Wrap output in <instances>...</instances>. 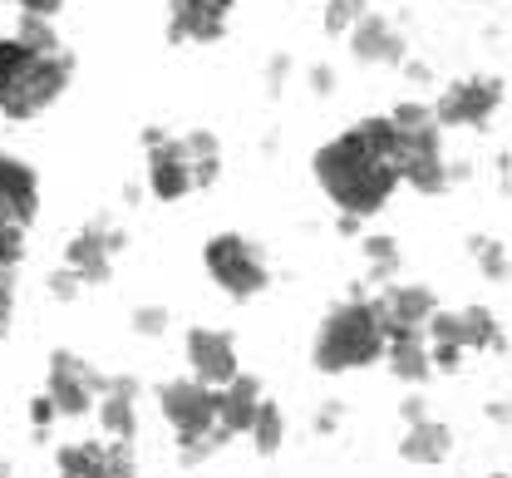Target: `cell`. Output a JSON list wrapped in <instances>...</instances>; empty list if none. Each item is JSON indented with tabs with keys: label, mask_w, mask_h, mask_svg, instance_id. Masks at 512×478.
<instances>
[{
	"label": "cell",
	"mask_w": 512,
	"mask_h": 478,
	"mask_svg": "<svg viewBox=\"0 0 512 478\" xmlns=\"http://www.w3.org/2000/svg\"><path fill=\"white\" fill-rule=\"evenodd\" d=\"M158 405L168 414V424L178 429L183 449L197 444V439H227L217 429V390L202 385V380H173V385H163L158 390Z\"/></svg>",
	"instance_id": "cell-4"
},
{
	"label": "cell",
	"mask_w": 512,
	"mask_h": 478,
	"mask_svg": "<svg viewBox=\"0 0 512 478\" xmlns=\"http://www.w3.org/2000/svg\"><path fill=\"white\" fill-rule=\"evenodd\" d=\"M394 178H404L419 193H444L448 163H444L439 124L434 129H419V134H394Z\"/></svg>",
	"instance_id": "cell-5"
},
{
	"label": "cell",
	"mask_w": 512,
	"mask_h": 478,
	"mask_svg": "<svg viewBox=\"0 0 512 478\" xmlns=\"http://www.w3.org/2000/svg\"><path fill=\"white\" fill-rule=\"evenodd\" d=\"M380 355H384V326H380V316H375V306L360 301V296L345 301V306H335L320 321L316 345H311V360H316V370H325V375L360 370V365H370Z\"/></svg>",
	"instance_id": "cell-2"
},
{
	"label": "cell",
	"mask_w": 512,
	"mask_h": 478,
	"mask_svg": "<svg viewBox=\"0 0 512 478\" xmlns=\"http://www.w3.org/2000/svg\"><path fill=\"white\" fill-rule=\"evenodd\" d=\"M261 380L256 375H232L222 390H217V429L222 434H247L252 429L256 410H261Z\"/></svg>",
	"instance_id": "cell-16"
},
{
	"label": "cell",
	"mask_w": 512,
	"mask_h": 478,
	"mask_svg": "<svg viewBox=\"0 0 512 478\" xmlns=\"http://www.w3.org/2000/svg\"><path fill=\"white\" fill-rule=\"evenodd\" d=\"M124 247V237H114V232H104V227H79L74 237H69V272L79 276L84 286H99V281H109L114 272V252Z\"/></svg>",
	"instance_id": "cell-14"
},
{
	"label": "cell",
	"mask_w": 512,
	"mask_h": 478,
	"mask_svg": "<svg viewBox=\"0 0 512 478\" xmlns=\"http://www.w3.org/2000/svg\"><path fill=\"white\" fill-rule=\"evenodd\" d=\"M399 454L409 464H444L448 454H453V434H448V424H439V419H419V424L404 429Z\"/></svg>",
	"instance_id": "cell-17"
},
{
	"label": "cell",
	"mask_w": 512,
	"mask_h": 478,
	"mask_svg": "<svg viewBox=\"0 0 512 478\" xmlns=\"http://www.w3.org/2000/svg\"><path fill=\"white\" fill-rule=\"evenodd\" d=\"M473 257H478V267L493 276V281H503V247H498V242L478 237V242H473Z\"/></svg>",
	"instance_id": "cell-28"
},
{
	"label": "cell",
	"mask_w": 512,
	"mask_h": 478,
	"mask_svg": "<svg viewBox=\"0 0 512 478\" xmlns=\"http://www.w3.org/2000/svg\"><path fill=\"white\" fill-rule=\"evenodd\" d=\"M10 306H15V291H10V276H0V336L10 326Z\"/></svg>",
	"instance_id": "cell-30"
},
{
	"label": "cell",
	"mask_w": 512,
	"mask_h": 478,
	"mask_svg": "<svg viewBox=\"0 0 512 478\" xmlns=\"http://www.w3.org/2000/svg\"><path fill=\"white\" fill-rule=\"evenodd\" d=\"M20 237H25V222L0 203V276H10V267L20 262Z\"/></svg>",
	"instance_id": "cell-24"
},
{
	"label": "cell",
	"mask_w": 512,
	"mask_h": 478,
	"mask_svg": "<svg viewBox=\"0 0 512 478\" xmlns=\"http://www.w3.org/2000/svg\"><path fill=\"white\" fill-rule=\"evenodd\" d=\"M69 55H40L35 65H30V74L20 79V89L0 104V114H10V119H35L40 109H50L55 99L64 94V84H69Z\"/></svg>",
	"instance_id": "cell-8"
},
{
	"label": "cell",
	"mask_w": 512,
	"mask_h": 478,
	"mask_svg": "<svg viewBox=\"0 0 512 478\" xmlns=\"http://www.w3.org/2000/svg\"><path fill=\"white\" fill-rule=\"evenodd\" d=\"M202 262H207V272L212 281L227 291V296H237V301H252L266 291V257L256 252L252 237H242V232H217L207 247H202Z\"/></svg>",
	"instance_id": "cell-3"
},
{
	"label": "cell",
	"mask_w": 512,
	"mask_h": 478,
	"mask_svg": "<svg viewBox=\"0 0 512 478\" xmlns=\"http://www.w3.org/2000/svg\"><path fill=\"white\" fill-rule=\"evenodd\" d=\"M453 341H458V350H488V345H498L493 311H483V306L453 311Z\"/></svg>",
	"instance_id": "cell-20"
},
{
	"label": "cell",
	"mask_w": 512,
	"mask_h": 478,
	"mask_svg": "<svg viewBox=\"0 0 512 478\" xmlns=\"http://www.w3.org/2000/svg\"><path fill=\"white\" fill-rule=\"evenodd\" d=\"M104 375L89 365V360H79V355H69V350H55L50 355V380H45V395H50V405L55 414H84L94 410V400L104 395Z\"/></svg>",
	"instance_id": "cell-6"
},
{
	"label": "cell",
	"mask_w": 512,
	"mask_h": 478,
	"mask_svg": "<svg viewBox=\"0 0 512 478\" xmlns=\"http://www.w3.org/2000/svg\"><path fill=\"white\" fill-rule=\"evenodd\" d=\"M188 365L192 380L222 390L232 375H242V355H237V341L232 331H217V326H192L188 331Z\"/></svg>",
	"instance_id": "cell-10"
},
{
	"label": "cell",
	"mask_w": 512,
	"mask_h": 478,
	"mask_svg": "<svg viewBox=\"0 0 512 478\" xmlns=\"http://www.w3.org/2000/svg\"><path fill=\"white\" fill-rule=\"evenodd\" d=\"M133 449L128 439H84V444H64L60 449V478H133Z\"/></svg>",
	"instance_id": "cell-12"
},
{
	"label": "cell",
	"mask_w": 512,
	"mask_h": 478,
	"mask_svg": "<svg viewBox=\"0 0 512 478\" xmlns=\"http://www.w3.org/2000/svg\"><path fill=\"white\" fill-rule=\"evenodd\" d=\"M30 419H35V424H50V419H55V405H50V395H40V400L30 405Z\"/></svg>",
	"instance_id": "cell-32"
},
{
	"label": "cell",
	"mask_w": 512,
	"mask_h": 478,
	"mask_svg": "<svg viewBox=\"0 0 512 478\" xmlns=\"http://www.w3.org/2000/svg\"><path fill=\"white\" fill-rule=\"evenodd\" d=\"M15 5H25V15H45V20H50L64 0H15Z\"/></svg>",
	"instance_id": "cell-31"
},
{
	"label": "cell",
	"mask_w": 512,
	"mask_h": 478,
	"mask_svg": "<svg viewBox=\"0 0 512 478\" xmlns=\"http://www.w3.org/2000/svg\"><path fill=\"white\" fill-rule=\"evenodd\" d=\"M256 439V449L261 454H276L281 449V439H286V419H281V410L271 405V400H261V410H256V419H252V429H247Z\"/></svg>",
	"instance_id": "cell-23"
},
{
	"label": "cell",
	"mask_w": 512,
	"mask_h": 478,
	"mask_svg": "<svg viewBox=\"0 0 512 478\" xmlns=\"http://www.w3.org/2000/svg\"><path fill=\"white\" fill-rule=\"evenodd\" d=\"M503 104V84L498 79H458L448 84L444 99L434 104V124H453V129H468V124H488V114Z\"/></svg>",
	"instance_id": "cell-11"
},
{
	"label": "cell",
	"mask_w": 512,
	"mask_h": 478,
	"mask_svg": "<svg viewBox=\"0 0 512 478\" xmlns=\"http://www.w3.org/2000/svg\"><path fill=\"white\" fill-rule=\"evenodd\" d=\"M143 143H148V188H153V198H163V203L188 198L192 158H188V148H183V138H168V134H158V129H148Z\"/></svg>",
	"instance_id": "cell-9"
},
{
	"label": "cell",
	"mask_w": 512,
	"mask_h": 478,
	"mask_svg": "<svg viewBox=\"0 0 512 478\" xmlns=\"http://www.w3.org/2000/svg\"><path fill=\"white\" fill-rule=\"evenodd\" d=\"M316 178L320 188L330 193V203L340 207L345 217H370V212H380L389 203V193H394V163L375 153V148H365L355 129L340 138H330L325 148L316 153Z\"/></svg>",
	"instance_id": "cell-1"
},
{
	"label": "cell",
	"mask_w": 512,
	"mask_h": 478,
	"mask_svg": "<svg viewBox=\"0 0 512 478\" xmlns=\"http://www.w3.org/2000/svg\"><path fill=\"white\" fill-rule=\"evenodd\" d=\"M35 60H40V55H35V50H25L20 40H0V104L20 89V79L30 74Z\"/></svg>",
	"instance_id": "cell-22"
},
{
	"label": "cell",
	"mask_w": 512,
	"mask_h": 478,
	"mask_svg": "<svg viewBox=\"0 0 512 478\" xmlns=\"http://www.w3.org/2000/svg\"><path fill=\"white\" fill-rule=\"evenodd\" d=\"M15 40H20L25 50H35V55H55V50H60V40H55V30H50V20H45V15H25Z\"/></svg>",
	"instance_id": "cell-25"
},
{
	"label": "cell",
	"mask_w": 512,
	"mask_h": 478,
	"mask_svg": "<svg viewBox=\"0 0 512 478\" xmlns=\"http://www.w3.org/2000/svg\"><path fill=\"white\" fill-rule=\"evenodd\" d=\"M370 306H375V316H380L384 341H389V336H424L429 316L439 311L434 291L419 286V281H389V291H384L380 301H370Z\"/></svg>",
	"instance_id": "cell-7"
},
{
	"label": "cell",
	"mask_w": 512,
	"mask_h": 478,
	"mask_svg": "<svg viewBox=\"0 0 512 478\" xmlns=\"http://www.w3.org/2000/svg\"><path fill=\"white\" fill-rule=\"evenodd\" d=\"M493 478H508V474H493Z\"/></svg>",
	"instance_id": "cell-34"
},
{
	"label": "cell",
	"mask_w": 512,
	"mask_h": 478,
	"mask_svg": "<svg viewBox=\"0 0 512 478\" xmlns=\"http://www.w3.org/2000/svg\"><path fill=\"white\" fill-rule=\"evenodd\" d=\"M360 15H365V0H325V30L335 35H345Z\"/></svg>",
	"instance_id": "cell-27"
},
{
	"label": "cell",
	"mask_w": 512,
	"mask_h": 478,
	"mask_svg": "<svg viewBox=\"0 0 512 478\" xmlns=\"http://www.w3.org/2000/svg\"><path fill=\"white\" fill-rule=\"evenodd\" d=\"M133 326H138L143 336H158V331L168 326V311H158V306H143V311L133 316Z\"/></svg>",
	"instance_id": "cell-29"
},
{
	"label": "cell",
	"mask_w": 512,
	"mask_h": 478,
	"mask_svg": "<svg viewBox=\"0 0 512 478\" xmlns=\"http://www.w3.org/2000/svg\"><path fill=\"white\" fill-rule=\"evenodd\" d=\"M384 355H389V370H394L399 380H409V385H419V380L434 375L424 336H389V341H384Z\"/></svg>",
	"instance_id": "cell-19"
},
{
	"label": "cell",
	"mask_w": 512,
	"mask_h": 478,
	"mask_svg": "<svg viewBox=\"0 0 512 478\" xmlns=\"http://www.w3.org/2000/svg\"><path fill=\"white\" fill-rule=\"evenodd\" d=\"M183 148H188V158H192V188H212V183H217V173H222V148H217V134L197 129V134L183 138Z\"/></svg>",
	"instance_id": "cell-21"
},
{
	"label": "cell",
	"mask_w": 512,
	"mask_h": 478,
	"mask_svg": "<svg viewBox=\"0 0 512 478\" xmlns=\"http://www.w3.org/2000/svg\"><path fill=\"white\" fill-rule=\"evenodd\" d=\"M365 257H370V272L375 276L399 272V242H394V237H370V242H365Z\"/></svg>",
	"instance_id": "cell-26"
},
{
	"label": "cell",
	"mask_w": 512,
	"mask_h": 478,
	"mask_svg": "<svg viewBox=\"0 0 512 478\" xmlns=\"http://www.w3.org/2000/svg\"><path fill=\"white\" fill-rule=\"evenodd\" d=\"M350 50H355V60H365V65H399L404 60V35L384 20V15H360L355 25H350Z\"/></svg>",
	"instance_id": "cell-15"
},
{
	"label": "cell",
	"mask_w": 512,
	"mask_h": 478,
	"mask_svg": "<svg viewBox=\"0 0 512 478\" xmlns=\"http://www.w3.org/2000/svg\"><path fill=\"white\" fill-rule=\"evenodd\" d=\"M99 424L109 439H133L138 434V410H133V380H109L99 395Z\"/></svg>",
	"instance_id": "cell-18"
},
{
	"label": "cell",
	"mask_w": 512,
	"mask_h": 478,
	"mask_svg": "<svg viewBox=\"0 0 512 478\" xmlns=\"http://www.w3.org/2000/svg\"><path fill=\"white\" fill-rule=\"evenodd\" d=\"M419 419H429V414H424V400H404V424H419Z\"/></svg>",
	"instance_id": "cell-33"
},
{
	"label": "cell",
	"mask_w": 512,
	"mask_h": 478,
	"mask_svg": "<svg viewBox=\"0 0 512 478\" xmlns=\"http://www.w3.org/2000/svg\"><path fill=\"white\" fill-rule=\"evenodd\" d=\"M232 0H173L168 5V40L173 45H212L227 35Z\"/></svg>",
	"instance_id": "cell-13"
}]
</instances>
